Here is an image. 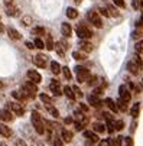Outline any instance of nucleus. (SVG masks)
Here are the masks:
<instances>
[{"label":"nucleus","instance_id":"obj_1","mask_svg":"<svg viewBox=\"0 0 143 146\" xmlns=\"http://www.w3.org/2000/svg\"><path fill=\"white\" fill-rule=\"evenodd\" d=\"M30 120H32V124H33V127H35L36 133L44 135V133H45V121L42 120V117L39 116L38 111H32V114H30Z\"/></svg>","mask_w":143,"mask_h":146},{"label":"nucleus","instance_id":"obj_2","mask_svg":"<svg viewBox=\"0 0 143 146\" xmlns=\"http://www.w3.org/2000/svg\"><path fill=\"white\" fill-rule=\"evenodd\" d=\"M22 93L26 96V98H35L36 93H38V84L33 81H26L23 82V86H22Z\"/></svg>","mask_w":143,"mask_h":146},{"label":"nucleus","instance_id":"obj_3","mask_svg":"<svg viewBox=\"0 0 143 146\" xmlns=\"http://www.w3.org/2000/svg\"><path fill=\"white\" fill-rule=\"evenodd\" d=\"M75 75H77V80L78 82H85L88 81L90 78V71L85 68V67H75Z\"/></svg>","mask_w":143,"mask_h":146},{"label":"nucleus","instance_id":"obj_4","mask_svg":"<svg viewBox=\"0 0 143 146\" xmlns=\"http://www.w3.org/2000/svg\"><path fill=\"white\" fill-rule=\"evenodd\" d=\"M87 19H88V22L93 23L95 28H103V22H101V17L100 15L95 12V10H90L87 13Z\"/></svg>","mask_w":143,"mask_h":146},{"label":"nucleus","instance_id":"obj_5","mask_svg":"<svg viewBox=\"0 0 143 146\" xmlns=\"http://www.w3.org/2000/svg\"><path fill=\"white\" fill-rule=\"evenodd\" d=\"M77 35L81 38V39H90L93 36V32L90 28H87L85 25H78L77 26Z\"/></svg>","mask_w":143,"mask_h":146},{"label":"nucleus","instance_id":"obj_6","mask_svg":"<svg viewBox=\"0 0 143 146\" xmlns=\"http://www.w3.org/2000/svg\"><path fill=\"white\" fill-rule=\"evenodd\" d=\"M9 109L12 110V113L15 114V116H23L25 114V109H23V106L20 103H16V101H13V103H9Z\"/></svg>","mask_w":143,"mask_h":146},{"label":"nucleus","instance_id":"obj_7","mask_svg":"<svg viewBox=\"0 0 143 146\" xmlns=\"http://www.w3.org/2000/svg\"><path fill=\"white\" fill-rule=\"evenodd\" d=\"M46 62H48V56L44 54H38L33 56V64L39 68H45L46 67Z\"/></svg>","mask_w":143,"mask_h":146},{"label":"nucleus","instance_id":"obj_8","mask_svg":"<svg viewBox=\"0 0 143 146\" xmlns=\"http://www.w3.org/2000/svg\"><path fill=\"white\" fill-rule=\"evenodd\" d=\"M119 94H120V98H123L124 101H130V98H132V93H130V90L126 87V86H120V88H119Z\"/></svg>","mask_w":143,"mask_h":146},{"label":"nucleus","instance_id":"obj_9","mask_svg":"<svg viewBox=\"0 0 143 146\" xmlns=\"http://www.w3.org/2000/svg\"><path fill=\"white\" fill-rule=\"evenodd\" d=\"M49 90L51 93H54V96H61V82L58 80H51Z\"/></svg>","mask_w":143,"mask_h":146},{"label":"nucleus","instance_id":"obj_10","mask_svg":"<svg viewBox=\"0 0 143 146\" xmlns=\"http://www.w3.org/2000/svg\"><path fill=\"white\" fill-rule=\"evenodd\" d=\"M26 75H28V78H29L30 81L36 82V84H39V82L42 81V75H40L38 71H35V70H29V71L26 72Z\"/></svg>","mask_w":143,"mask_h":146},{"label":"nucleus","instance_id":"obj_11","mask_svg":"<svg viewBox=\"0 0 143 146\" xmlns=\"http://www.w3.org/2000/svg\"><path fill=\"white\" fill-rule=\"evenodd\" d=\"M142 67L137 64V62H134L133 59L132 61H129L127 62V70H129V72H132L133 75H137L139 74V70H140Z\"/></svg>","mask_w":143,"mask_h":146},{"label":"nucleus","instance_id":"obj_12","mask_svg":"<svg viewBox=\"0 0 143 146\" xmlns=\"http://www.w3.org/2000/svg\"><path fill=\"white\" fill-rule=\"evenodd\" d=\"M78 45H79V49L83 51V52H85V54H90V52H93V49H94V45L90 44V42H87V40H81Z\"/></svg>","mask_w":143,"mask_h":146},{"label":"nucleus","instance_id":"obj_13","mask_svg":"<svg viewBox=\"0 0 143 146\" xmlns=\"http://www.w3.org/2000/svg\"><path fill=\"white\" fill-rule=\"evenodd\" d=\"M84 137H85V139H88L91 143H97V145H98V142H100V137L97 136V132L85 130V132H84Z\"/></svg>","mask_w":143,"mask_h":146},{"label":"nucleus","instance_id":"obj_14","mask_svg":"<svg viewBox=\"0 0 143 146\" xmlns=\"http://www.w3.org/2000/svg\"><path fill=\"white\" fill-rule=\"evenodd\" d=\"M0 120L7 123V121H12L13 120V116H12V113L7 109H3V110H0Z\"/></svg>","mask_w":143,"mask_h":146},{"label":"nucleus","instance_id":"obj_15","mask_svg":"<svg viewBox=\"0 0 143 146\" xmlns=\"http://www.w3.org/2000/svg\"><path fill=\"white\" fill-rule=\"evenodd\" d=\"M12 129L7 126V124H5V123H0V135H2L3 137H10L12 136Z\"/></svg>","mask_w":143,"mask_h":146},{"label":"nucleus","instance_id":"obj_16","mask_svg":"<svg viewBox=\"0 0 143 146\" xmlns=\"http://www.w3.org/2000/svg\"><path fill=\"white\" fill-rule=\"evenodd\" d=\"M61 32H62V35L64 36H71V33H72V26L70 25V23H67V22H64L62 25H61Z\"/></svg>","mask_w":143,"mask_h":146},{"label":"nucleus","instance_id":"obj_17","mask_svg":"<svg viewBox=\"0 0 143 146\" xmlns=\"http://www.w3.org/2000/svg\"><path fill=\"white\" fill-rule=\"evenodd\" d=\"M88 103L91 104L93 107H100V106H101V100H100L98 96H95V94H90V96H88Z\"/></svg>","mask_w":143,"mask_h":146},{"label":"nucleus","instance_id":"obj_18","mask_svg":"<svg viewBox=\"0 0 143 146\" xmlns=\"http://www.w3.org/2000/svg\"><path fill=\"white\" fill-rule=\"evenodd\" d=\"M7 35H9V38L10 39H13V40H19L20 38H22V36H20V33L15 29V28H7Z\"/></svg>","mask_w":143,"mask_h":146},{"label":"nucleus","instance_id":"obj_19","mask_svg":"<svg viewBox=\"0 0 143 146\" xmlns=\"http://www.w3.org/2000/svg\"><path fill=\"white\" fill-rule=\"evenodd\" d=\"M61 136H62L64 142H67V143H70V142L72 140V137H74L72 132H70V130H67V129H64V130H61Z\"/></svg>","mask_w":143,"mask_h":146},{"label":"nucleus","instance_id":"obj_20","mask_svg":"<svg viewBox=\"0 0 143 146\" xmlns=\"http://www.w3.org/2000/svg\"><path fill=\"white\" fill-rule=\"evenodd\" d=\"M104 103H106V106H107V107H109V109H110L113 113H117V111H119L117 104H116V103H114L111 98H106V100H104Z\"/></svg>","mask_w":143,"mask_h":146},{"label":"nucleus","instance_id":"obj_21","mask_svg":"<svg viewBox=\"0 0 143 146\" xmlns=\"http://www.w3.org/2000/svg\"><path fill=\"white\" fill-rule=\"evenodd\" d=\"M139 113H140V103H134L132 106V110H130V114L133 119H137L139 117Z\"/></svg>","mask_w":143,"mask_h":146},{"label":"nucleus","instance_id":"obj_22","mask_svg":"<svg viewBox=\"0 0 143 146\" xmlns=\"http://www.w3.org/2000/svg\"><path fill=\"white\" fill-rule=\"evenodd\" d=\"M72 58L77 61H84V59H87V54L83 51H75V52H72Z\"/></svg>","mask_w":143,"mask_h":146},{"label":"nucleus","instance_id":"obj_23","mask_svg":"<svg viewBox=\"0 0 143 146\" xmlns=\"http://www.w3.org/2000/svg\"><path fill=\"white\" fill-rule=\"evenodd\" d=\"M67 16H68V19H77L78 17V10L75 7H68L67 9Z\"/></svg>","mask_w":143,"mask_h":146},{"label":"nucleus","instance_id":"obj_24","mask_svg":"<svg viewBox=\"0 0 143 146\" xmlns=\"http://www.w3.org/2000/svg\"><path fill=\"white\" fill-rule=\"evenodd\" d=\"M51 71H52L55 75H58V74L61 72V65L58 64L56 61H52V62H51Z\"/></svg>","mask_w":143,"mask_h":146},{"label":"nucleus","instance_id":"obj_25","mask_svg":"<svg viewBox=\"0 0 143 146\" xmlns=\"http://www.w3.org/2000/svg\"><path fill=\"white\" fill-rule=\"evenodd\" d=\"M64 93H65V96H67L70 100H74V98H75V93H74V90H72L71 87L65 86V87H64Z\"/></svg>","mask_w":143,"mask_h":146},{"label":"nucleus","instance_id":"obj_26","mask_svg":"<svg viewBox=\"0 0 143 146\" xmlns=\"http://www.w3.org/2000/svg\"><path fill=\"white\" fill-rule=\"evenodd\" d=\"M55 51H56V54L59 56H64L65 55V49L62 48V42H56L55 44Z\"/></svg>","mask_w":143,"mask_h":146},{"label":"nucleus","instance_id":"obj_27","mask_svg":"<svg viewBox=\"0 0 143 146\" xmlns=\"http://www.w3.org/2000/svg\"><path fill=\"white\" fill-rule=\"evenodd\" d=\"M45 48L48 49V51H52V49H55V42L52 40V38L51 36H46V42H45Z\"/></svg>","mask_w":143,"mask_h":146},{"label":"nucleus","instance_id":"obj_28","mask_svg":"<svg viewBox=\"0 0 143 146\" xmlns=\"http://www.w3.org/2000/svg\"><path fill=\"white\" fill-rule=\"evenodd\" d=\"M12 96H13V98H16V100H19V101L26 100V96H25L22 91H13V93H12Z\"/></svg>","mask_w":143,"mask_h":146},{"label":"nucleus","instance_id":"obj_29","mask_svg":"<svg viewBox=\"0 0 143 146\" xmlns=\"http://www.w3.org/2000/svg\"><path fill=\"white\" fill-rule=\"evenodd\" d=\"M117 107H119L121 111H126V110H127V101H124L123 98H119V101H117Z\"/></svg>","mask_w":143,"mask_h":146},{"label":"nucleus","instance_id":"obj_30","mask_svg":"<svg viewBox=\"0 0 143 146\" xmlns=\"http://www.w3.org/2000/svg\"><path fill=\"white\" fill-rule=\"evenodd\" d=\"M94 132L103 133V132H106V126H104L103 123H94Z\"/></svg>","mask_w":143,"mask_h":146},{"label":"nucleus","instance_id":"obj_31","mask_svg":"<svg viewBox=\"0 0 143 146\" xmlns=\"http://www.w3.org/2000/svg\"><path fill=\"white\" fill-rule=\"evenodd\" d=\"M39 98H40V101H42L45 106H48V104H52V98H51L49 96H46V94H40Z\"/></svg>","mask_w":143,"mask_h":146},{"label":"nucleus","instance_id":"obj_32","mask_svg":"<svg viewBox=\"0 0 143 146\" xmlns=\"http://www.w3.org/2000/svg\"><path fill=\"white\" fill-rule=\"evenodd\" d=\"M46 110H48V111H49V113H51L54 117H59V111H58V110L52 106V104H48V106H46Z\"/></svg>","mask_w":143,"mask_h":146},{"label":"nucleus","instance_id":"obj_33","mask_svg":"<svg viewBox=\"0 0 143 146\" xmlns=\"http://www.w3.org/2000/svg\"><path fill=\"white\" fill-rule=\"evenodd\" d=\"M134 51H136V54L143 55V40H139V42H136V45H134Z\"/></svg>","mask_w":143,"mask_h":146},{"label":"nucleus","instance_id":"obj_34","mask_svg":"<svg viewBox=\"0 0 143 146\" xmlns=\"http://www.w3.org/2000/svg\"><path fill=\"white\" fill-rule=\"evenodd\" d=\"M17 12H19V10H17L16 6H13V5H9V6H7V15H9V16H16Z\"/></svg>","mask_w":143,"mask_h":146},{"label":"nucleus","instance_id":"obj_35","mask_svg":"<svg viewBox=\"0 0 143 146\" xmlns=\"http://www.w3.org/2000/svg\"><path fill=\"white\" fill-rule=\"evenodd\" d=\"M32 33L36 35V36H42V35H45V29H44V28H40V26H36V28H33Z\"/></svg>","mask_w":143,"mask_h":146},{"label":"nucleus","instance_id":"obj_36","mask_svg":"<svg viewBox=\"0 0 143 146\" xmlns=\"http://www.w3.org/2000/svg\"><path fill=\"white\" fill-rule=\"evenodd\" d=\"M33 44H35V48H38V49H44L45 48V44H44V40L40 38H36Z\"/></svg>","mask_w":143,"mask_h":146},{"label":"nucleus","instance_id":"obj_37","mask_svg":"<svg viewBox=\"0 0 143 146\" xmlns=\"http://www.w3.org/2000/svg\"><path fill=\"white\" fill-rule=\"evenodd\" d=\"M142 36H143V31H142L140 28H137V29L132 33V38H133V39H136V40H137V39H140Z\"/></svg>","mask_w":143,"mask_h":146},{"label":"nucleus","instance_id":"obj_38","mask_svg":"<svg viewBox=\"0 0 143 146\" xmlns=\"http://www.w3.org/2000/svg\"><path fill=\"white\" fill-rule=\"evenodd\" d=\"M98 12H100L101 15L107 16V17L110 16V12H109V7H107V6H100V7H98Z\"/></svg>","mask_w":143,"mask_h":146},{"label":"nucleus","instance_id":"obj_39","mask_svg":"<svg viewBox=\"0 0 143 146\" xmlns=\"http://www.w3.org/2000/svg\"><path fill=\"white\" fill-rule=\"evenodd\" d=\"M30 23H32V17L30 16H23L22 17V25L23 26H29Z\"/></svg>","mask_w":143,"mask_h":146},{"label":"nucleus","instance_id":"obj_40","mask_svg":"<svg viewBox=\"0 0 143 146\" xmlns=\"http://www.w3.org/2000/svg\"><path fill=\"white\" fill-rule=\"evenodd\" d=\"M88 84H90V86H97V84H98V77H97V75L90 77V78H88Z\"/></svg>","mask_w":143,"mask_h":146},{"label":"nucleus","instance_id":"obj_41","mask_svg":"<svg viewBox=\"0 0 143 146\" xmlns=\"http://www.w3.org/2000/svg\"><path fill=\"white\" fill-rule=\"evenodd\" d=\"M62 72H64V75H65L67 80H71V78H72V74H71V71H70L68 67H64V68H62Z\"/></svg>","mask_w":143,"mask_h":146},{"label":"nucleus","instance_id":"obj_42","mask_svg":"<svg viewBox=\"0 0 143 146\" xmlns=\"http://www.w3.org/2000/svg\"><path fill=\"white\" fill-rule=\"evenodd\" d=\"M107 7H109V12H110V16H114V17H117V16L120 15V13H119V12H117V10H116V9L113 7V6H110V5H107Z\"/></svg>","mask_w":143,"mask_h":146},{"label":"nucleus","instance_id":"obj_43","mask_svg":"<svg viewBox=\"0 0 143 146\" xmlns=\"http://www.w3.org/2000/svg\"><path fill=\"white\" fill-rule=\"evenodd\" d=\"M97 146H111V140L109 139H103V140H100Z\"/></svg>","mask_w":143,"mask_h":146},{"label":"nucleus","instance_id":"obj_44","mask_svg":"<svg viewBox=\"0 0 143 146\" xmlns=\"http://www.w3.org/2000/svg\"><path fill=\"white\" fill-rule=\"evenodd\" d=\"M113 3L117 6V7H121L123 9L124 6H126V3H124V0H113Z\"/></svg>","mask_w":143,"mask_h":146},{"label":"nucleus","instance_id":"obj_45","mask_svg":"<svg viewBox=\"0 0 143 146\" xmlns=\"http://www.w3.org/2000/svg\"><path fill=\"white\" fill-rule=\"evenodd\" d=\"M114 124H116V130H121L124 127V121H121V120H117Z\"/></svg>","mask_w":143,"mask_h":146},{"label":"nucleus","instance_id":"obj_46","mask_svg":"<svg viewBox=\"0 0 143 146\" xmlns=\"http://www.w3.org/2000/svg\"><path fill=\"white\" fill-rule=\"evenodd\" d=\"M111 146H121V137L111 139Z\"/></svg>","mask_w":143,"mask_h":146},{"label":"nucleus","instance_id":"obj_47","mask_svg":"<svg viewBox=\"0 0 143 146\" xmlns=\"http://www.w3.org/2000/svg\"><path fill=\"white\" fill-rule=\"evenodd\" d=\"M72 90H74V93H75V97H79V98L83 97V91H81L77 86H74V88H72Z\"/></svg>","mask_w":143,"mask_h":146},{"label":"nucleus","instance_id":"obj_48","mask_svg":"<svg viewBox=\"0 0 143 146\" xmlns=\"http://www.w3.org/2000/svg\"><path fill=\"white\" fill-rule=\"evenodd\" d=\"M133 61H134V62H137V64H139L140 67H143V61L140 59V56H139V54H136V55L133 56Z\"/></svg>","mask_w":143,"mask_h":146},{"label":"nucleus","instance_id":"obj_49","mask_svg":"<svg viewBox=\"0 0 143 146\" xmlns=\"http://www.w3.org/2000/svg\"><path fill=\"white\" fill-rule=\"evenodd\" d=\"M54 146H64V142H62V139H59V137L54 139Z\"/></svg>","mask_w":143,"mask_h":146},{"label":"nucleus","instance_id":"obj_50","mask_svg":"<svg viewBox=\"0 0 143 146\" xmlns=\"http://www.w3.org/2000/svg\"><path fill=\"white\" fill-rule=\"evenodd\" d=\"M132 6H133V9H140V0H133L132 2Z\"/></svg>","mask_w":143,"mask_h":146},{"label":"nucleus","instance_id":"obj_51","mask_svg":"<svg viewBox=\"0 0 143 146\" xmlns=\"http://www.w3.org/2000/svg\"><path fill=\"white\" fill-rule=\"evenodd\" d=\"M15 146H28V145H26L22 139H17V140L15 142Z\"/></svg>","mask_w":143,"mask_h":146},{"label":"nucleus","instance_id":"obj_52","mask_svg":"<svg viewBox=\"0 0 143 146\" xmlns=\"http://www.w3.org/2000/svg\"><path fill=\"white\" fill-rule=\"evenodd\" d=\"M79 110L83 111V113H87L88 111V107L85 106V104H79Z\"/></svg>","mask_w":143,"mask_h":146},{"label":"nucleus","instance_id":"obj_53","mask_svg":"<svg viewBox=\"0 0 143 146\" xmlns=\"http://www.w3.org/2000/svg\"><path fill=\"white\" fill-rule=\"evenodd\" d=\"M136 26H137V28H143V13H142V16H140V19H139V22L136 23Z\"/></svg>","mask_w":143,"mask_h":146},{"label":"nucleus","instance_id":"obj_54","mask_svg":"<svg viewBox=\"0 0 143 146\" xmlns=\"http://www.w3.org/2000/svg\"><path fill=\"white\" fill-rule=\"evenodd\" d=\"M64 123H65V124H71V123H74V119H72V117H65V119H64Z\"/></svg>","mask_w":143,"mask_h":146},{"label":"nucleus","instance_id":"obj_55","mask_svg":"<svg viewBox=\"0 0 143 146\" xmlns=\"http://www.w3.org/2000/svg\"><path fill=\"white\" fill-rule=\"evenodd\" d=\"M126 146H133V140H132V137H126Z\"/></svg>","mask_w":143,"mask_h":146},{"label":"nucleus","instance_id":"obj_56","mask_svg":"<svg viewBox=\"0 0 143 146\" xmlns=\"http://www.w3.org/2000/svg\"><path fill=\"white\" fill-rule=\"evenodd\" d=\"M94 94H95V96H101V94H103V88H95Z\"/></svg>","mask_w":143,"mask_h":146},{"label":"nucleus","instance_id":"obj_57","mask_svg":"<svg viewBox=\"0 0 143 146\" xmlns=\"http://www.w3.org/2000/svg\"><path fill=\"white\" fill-rule=\"evenodd\" d=\"M26 46H28L29 49H33V48H35V44H32V42H26Z\"/></svg>","mask_w":143,"mask_h":146},{"label":"nucleus","instance_id":"obj_58","mask_svg":"<svg viewBox=\"0 0 143 146\" xmlns=\"http://www.w3.org/2000/svg\"><path fill=\"white\" fill-rule=\"evenodd\" d=\"M0 32H5V26L2 23H0Z\"/></svg>","mask_w":143,"mask_h":146},{"label":"nucleus","instance_id":"obj_59","mask_svg":"<svg viewBox=\"0 0 143 146\" xmlns=\"http://www.w3.org/2000/svg\"><path fill=\"white\" fill-rule=\"evenodd\" d=\"M140 9H142V12H143V0H140Z\"/></svg>","mask_w":143,"mask_h":146},{"label":"nucleus","instance_id":"obj_60","mask_svg":"<svg viewBox=\"0 0 143 146\" xmlns=\"http://www.w3.org/2000/svg\"><path fill=\"white\" fill-rule=\"evenodd\" d=\"M32 146H44V145H42V143H33Z\"/></svg>","mask_w":143,"mask_h":146},{"label":"nucleus","instance_id":"obj_61","mask_svg":"<svg viewBox=\"0 0 143 146\" xmlns=\"http://www.w3.org/2000/svg\"><path fill=\"white\" fill-rule=\"evenodd\" d=\"M75 3H77V5H79V3H81V0H75Z\"/></svg>","mask_w":143,"mask_h":146},{"label":"nucleus","instance_id":"obj_62","mask_svg":"<svg viewBox=\"0 0 143 146\" xmlns=\"http://www.w3.org/2000/svg\"><path fill=\"white\" fill-rule=\"evenodd\" d=\"M3 87V84H2V81H0V88H2Z\"/></svg>","mask_w":143,"mask_h":146},{"label":"nucleus","instance_id":"obj_63","mask_svg":"<svg viewBox=\"0 0 143 146\" xmlns=\"http://www.w3.org/2000/svg\"><path fill=\"white\" fill-rule=\"evenodd\" d=\"M142 90H143V81H142Z\"/></svg>","mask_w":143,"mask_h":146}]
</instances>
